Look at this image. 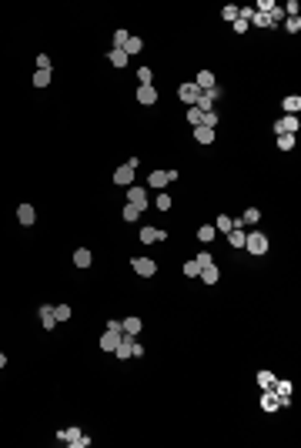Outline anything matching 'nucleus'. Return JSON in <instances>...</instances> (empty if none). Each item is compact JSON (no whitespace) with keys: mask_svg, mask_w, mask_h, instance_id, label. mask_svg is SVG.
Returning <instances> with one entry per match:
<instances>
[{"mask_svg":"<svg viewBox=\"0 0 301 448\" xmlns=\"http://www.w3.org/2000/svg\"><path fill=\"white\" fill-rule=\"evenodd\" d=\"M121 338H124L121 321H107V331L100 335V348H104L107 355H114V351H117V345H121Z\"/></svg>","mask_w":301,"mask_h":448,"instance_id":"obj_1","label":"nucleus"},{"mask_svg":"<svg viewBox=\"0 0 301 448\" xmlns=\"http://www.w3.org/2000/svg\"><path fill=\"white\" fill-rule=\"evenodd\" d=\"M57 438L60 442H67V445H74V448H87L90 445V438L80 432V428H64V432H57Z\"/></svg>","mask_w":301,"mask_h":448,"instance_id":"obj_2","label":"nucleus"},{"mask_svg":"<svg viewBox=\"0 0 301 448\" xmlns=\"http://www.w3.org/2000/svg\"><path fill=\"white\" fill-rule=\"evenodd\" d=\"M245 251H251V254H268V237L261 234V231L248 234L245 237Z\"/></svg>","mask_w":301,"mask_h":448,"instance_id":"obj_3","label":"nucleus"},{"mask_svg":"<svg viewBox=\"0 0 301 448\" xmlns=\"http://www.w3.org/2000/svg\"><path fill=\"white\" fill-rule=\"evenodd\" d=\"M134 171H137V157H131L127 164H121V168L114 171V181L117 184H134Z\"/></svg>","mask_w":301,"mask_h":448,"instance_id":"obj_4","label":"nucleus"},{"mask_svg":"<svg viewBox=\"0 0 301 448\" xmlns=\"http://www.w3.org/2000/svg\"><path fill=\"white\" fill-rule=\"evenodd\" d=\"M178 97L188 104V107H194V104L201 101V87H198V84H181V87H178Z\"/></svg>","mask_w":301,"mask_h":448,"instance_id":"obj_5","label":"nucleus"},{"mask_svg":"<svg viewBox=\"0 0 301 448\" xmlns=\"http://www.w3.org/2000/svg\"><path fill=\"white\" fill-rule=\"evenodd\" d=\"M131 268L137 271L141 278H151V274H154V271H157V264H154V261H151V258H134V261H131Z\"/></svg>","mask_w":301,"mask_h":448,"instance_id":"obj_6","label":"nucleus"},{"mask_svg":"<svg viewBox=\"0 0 301 448\" xmlns=\"http://www.w3.org/2000/svg\"><path fill=\"white\" fill-rule=\"evenodd\" d=\"M275 134H298V117H295V114L281 117V121L275 124Z\"/></svg>","mask_w":301,"mask_h":448,"instance_id":"obj_7","label":"nucleus"},{"mask_svg":"<svg viewBox=\"0 0 301 448\" xmlns=\"http://www.w3.org/2000/svg\"><path fill=\"white\" fill-rule=\"evenodd\" d=\"M174 178H178V171H154V174L147 178V184H151V188H164V184H171Z\"/></svg>","mask_w":301,"mask_h":448,"instance_id":"obj_8","label":"nucleus"},{"mask_svg":"<svg viewBox=\"0 0 301 448\" xmlns=\"http://www.w3.org/2000/svg\"><path fill=\"white\" fill-rule=\"evenodd\" d=\"M127 204H134L137 211H144V208H147V191L144 188H131V191H127Z\"/></svg>","mask_w":301,"mask_h":448,"instance_id":"obj_9","label":"nucleus"},{"mask_svg":"<svg viewBox=\"0 0 301 448\" xmlns=\"http://www.w3.org/2000/svg\"><path fill=\"white\" fill-rule=\"evenodd\" d=\"M167 231H157V227H141V244H154V241H164Z\"/></svg>","mask_w":301,"mask_h":448,"instance_id":"obj_10","label":"nucleus"},{"mask_svg":"<svg viewBox=\"0 0 301 448\" xmlns=\"http://www.w3.org/2000/svg\"><path fill=\"white\" fill-rule=\"evenodd\" d=\"M17 221H20L23 227H30V224L37 221V211H33L30 204H20V208H17Z\"/></svg>","mask_w":301,"mask_h":448,"instance_id":"obj_11","label":"nucleus"},{"mask_svg":"<svg viewBox=\"0 0 301 448\" xmlns=\"http://www.w3.org/2000/svg\"><path fill=\"white\" fill-rule=\"evenodd\" d=\"M271 392L278 395L281 405H288V398H291V381H275V385H271Z\"/></svg>","mask_w":301,"mask_h":448,"instance_id":"obj_12","label":"nucleus"},{"mask_svg":"<svg viewBox=\"0 0 301 448\" xmlns=\"http://www.w3.org/2000/svg\"><path fill=\"white\" fill-rule=\"evenodd\" d=\"M114 355H117V358H134V338L127 335V338H121V345H117V351H114Z\"/></svg>","mask_w":301,"mask_h":448,"instance_id":"obj_13","label":"nucleus"},{"mask_svg":"<svg viewBox=\"0 0 301 448\" xmlns=\"http://www.w3.org/2000/svg\"><path fill=\"white\" fill-rule=\"evenodd\" d=\"M278 395L271 392V388H265V395H261V408H265V412H278Z\"/></svg>","mask_w":301,"mask_h":448,"instance_id":"obj_14","label":"nucleus"},{"mask_svg":"<svg viewBox=\"0 0 301 448\" xmlns=\"http://www.w3.org/2000/svg\"><path fill=\"white\" fill-rule=\"evenodd\" d=\"M37 314H40V325H44V328H54V325H57L54 304H40V311H37Z\"/></svg>","mask_w":301,"mask_h":448,"instance_id":"obj_15","label":"nucleus"},{"mask_svg":"<svg viewBox=\"0 0 301 448\" xmlns=\"http://www.w3.org/2000/svg\"><path fill=\"white\" fill-rule=\"evenodd\" d=\"M137 101L144 104V107H151V104L157 101V90L151 87V84H147V87H137Z\"/></svg>","mask_w":301,"mask_h":448,"instance_id":"obj_16","label":"nucleus"},{"mask_svg":"<svg viewBox=\"0 0 301 448\" xmlns=\"http://www.w3.org/2000/svg\"><path fill=\"white\" fill-rule=\"evenodd\" d=\"M141 47H144V40H141V37H127V44H124L121 50H124L127 57H134V54H141Z\"/></svg>","mask_w":301,"mask_h":448,"instance_id":"obj_17","label":"nucleus"},{"mask_svg":"<svg viewBox=\"0 0 301 448\" xmlns=\"http://www.w3.org/2000/svg\"><path fill=\"white\" fill-rule=\"evenodd\" d=\"M194 141H198V144H211V141H214V131L198 124V127H194Z\"/></svg>","mask_w":301,"mask_h":448,"instance_id":"obj_18","label":"nucleus"},{"mask_svg":"<svg viewBox=\"0 0 301 448\" xmlns=\"http://www.w3.org/2000/svg\"><path fill=\"white\" fill-rule=\"evenodd\" d=\"M107 60H111L114 67H127V60H131V57L124 54V50H114V47H111V50H107Z\"/></svg>","mask_w":301,"mask_h":448,"instance_id":"obj_19","label":"nucleus"},{"mask_svg":"<svg viewBox=\"0 0 301 448\" xmlns=\"http://www.w3.org/2000/svg\"><path fill=\"white\" fill-rule=\"evenodd\" d=\"M194 84H198L201 90H211V87H218V84H214V74H211V70H201Z\"/></svg>","mask_w":301,"mask_h":448,"instance_id":"obj_20","label":"nucleus"},{"mask_svg":"<svg viewBox=\"0 0 301 448\" xmlns=\"http://www.w3.org/2000/svg\"><path fill=\"white\" fill-rule=\"evenodd\" d=\"M90 251L87 247H77V251H74V264H77V268H90Z\"/></svg>","mask_w":301,"mask_h":448,"instance_id":"obj_21","label":"nucleus"},{"mask_svg":"<svg viewBox=\"0 0 301 448\" xmlns=\"http://www.w3.org/2000/svg\"><path fill=\"white\" fill-rule=\"evenodd\" d=\"M198 278L204 281V284H218V278H221V274H218V268H214V264H208V268H201Z\"/></svg>","mask_w":301,"mask_h":448,"instance_id":"obj_22","label":"nucleus"},{"mask_svg":"<svg viewBox=\"0 0 301 448\" xmlns=\"http://www.w3.org/2000/svg\"><path fill=\"white\" fill-rule=\"evenodd\" d=\"M281 107H285V114H298L301 111V97H298V94H291V97L281 101Z\"/></svg>","mask_w":301,"mask_h":448,"instance_id":"obj_23","label":"nucleus"},{"mask_svg":"<svg viewBox=\"0 0 301 448\" xmlns=\"http://www.w3.org/2000/svg\"><path fill=\"white\" fill-rule=\"evenodd\" d=\"M121 328H124V335H137V331H141V318H124L121 321Z\"/></svg>","mask_w":301,"mask_h":448,"instance_id":"obj_24","label":"nucleus"},{"mask_svg":"<svg viewBox=\"0 0 301 448\" xmlns=\"http://www.w3.org/2000/svg\"><path fill=\"white\" fill-rule=\"evenodd\" d=\"M245 231H241V227H231V231H228V241H231V247H245Z\"/></svg>","mask_w":301,"mask_h":448,"instance_id":"obj_25","label":"nucleus"},{"mask_svg":"<svg viewBox=\"0 0 301 448\" xmlns=\"http://www.w3.org/2000/svg\"><path fill=\"white\" fill-rule=\"evenodd\" d=\"M231 227H234L231 218H228V214H218V221H214V231H224V234H228Z\"/></svg>","mask_w":301,"mask_h":448,"instance_id":"obj_26","label":"nucleus"},{"mask_svg":"<svg viewBox=\"0 0 301 448\" xmlns=\"http://www.w3.org/2000/svg\"><path fill=\"white\" fill-rule=\"evenodd\" d=\"M70 314H74L70 311V304H54V318L57 321H70Z\"/></svg>","mask_w":301,"mask_h":448,"instance_id":"obj_27","label":"nucleus"},{"mask_svg":"<svg viewBox=\"0 0 301 448\" xmlns=\"http://www.w3.org/2000/svg\"><path fill=\"white\" fill-rule=\"evenodd\" d=\"M50 84V70H37L33 74V87H47Z\"/></svg>","mask_w":301,"mask_h":448,"instance_id":"obj_28","label":"nucleus"},{"mask_svg":"<svg viewBox=\"0 0 301 448\" xmlns=\"http://www.w3.org/2000/svg\"><path fill=\"white\" fill-rule=\"evenodd\" d=\"M275 375H271V371H258V385H261V388H271V385H275Z\"/></svg>","mask_w":301,"mask_h":448,"instance_id":"obj_29","label":"nucleus"},{"mask_svg":"<svg viewBox=\"0 0 301 448\" xmlns=\"http://www.w3.org/2000/svg\"><path fill=\"white\" fill-rule=\"evenodd\" d=\"M214 237V224H201L198 227V241H211Z\"/></svg>","mask_w":301,"mask_h":448,"instance_id":"obj_30","label":"nucleus"},{"mask_svg":"<svg viewBox=\"0 0 301 448\" xmlns=\"http://www.w3.org/2000/svg\"><path fill=\"white\" fill-rule=\"evenodd\" d=\"M184 274H188V278H198V274H201V264H198L194 258H191V261H184Z\"/></svg>","mask_w":301,"mask_h":448,"instance_id":"obj_31","label":"nucleus"},{"mask_svg":"<svg viewBox=\"0 0 301 448\" xmlns=\"http://www.w3.org/2000/svg\"><path fill=\"white\" fill-rule=\"evenodd\" d=\"M278 147L281 151H291L295 147V134H278Z\"/></svg>","mask_w":301,"mask_h":448,"instance_id":"obj_32","label":"nucleus"},{"mask_svg":"<svg viewBox=\"0 0 301 448\" xmlns=\"http://www.w3.org/2000/svg\"><path fill=\"white\" fill-rule=\"evenodd\" d=\"M214 124H218V114H214V111L201 114V127H211V131H214Z\"/></svg>","mask_w":301,"mask_h":448,"instance_id":"obj_33","label":"nucleus"},{"mask_svg":"<svg viewBox=\"0 0 301 448\" xmlns=\"http://www.w3.org/2000/svg\"><path fill=\"white\" fill-rule=\"evenodd\" d=\"M121 218H124V221H137V218H141V211H137L134 204H127V208L121 211Z\"/></svg>","mask_w":301,"mask_h":448,"instance_id":"obj_34","label":"nucleus"},{"mask_svg":"<svg viewBox=\"0 0 301 448\" xmlns=\"http://www.w3.org/2000/svg\"><path fill=\"white\" fill-rule=\"evenodd\" d=\"M221 17H224V20H238V3H228V7H224V10H221Z\"/></svg>","mask_w":301,"mask_h":448,"instance_id":"obj_35","label":"nucleus"},{"mask_svg":"<svg viewBox=\"0 0 301 448\" xmlns=\"http://www.w3.org/2000/svg\"><path fill=\"white\" fill-rule=\"evenodd\" d=\"M127 37H131L127 30H117V34H114V50H121V47L127 44Z\"/></svg>","mask_w":301,"mask_h":448,"instance_id":"obj_36","label":"nucleus"},{"mask_svg":"<svg viewBox=\"0 0 301 448\" xmlns=\"http://www.w3.org/2000/svg\"><path fill=\"white\" fill-rule=\"evenodd\" d=\"M248 23H255V27H271V23H268V13H258V10H255V17H251Z\"/></svg>","mask_w":301,"mask_h":448,"instance_id":"obj_37","label":"nucleus"},{"mask_svg":"<svg viewBox=\"0 0 301 448\" xmlns=\"http://www.w3.org/2000/svg\"><path fill=\"white\" fill-rule=\"evenodd\" d=\"M258 218H261V211H258V208H248V211H245V218H241V221H245V224H255Z\"/></svg>","mask_w":301,"mask_h":448,"instance_id":"obj_38","label":"nucleus"},{"mask_svg":"<svg viewBox=\"0 0 301 448\" xmlns=\"http://www.w3.org/2000/svg\"><path fill=\"white\" fill-rule=\"evenodd\" d=\"M137 80H141V87H147V84H151V67H141V70H137Z\"/></svg>","mask_w":301,"mask_h":448,"instance_id":"obj_39","label":"nucleus"},{"mask_svg":"<svg viewBox=\"0 0 301 448\" xmlns=\"http://www.w3.org/2000/svg\"><path fill=\"white\" fill-rule=\"evenodd\" d=\"M188 121H191V127H198L201 124V111L198 107H188Z\"/></svg>","mask_w":301,"mask_h":448,"instance_id":"obj_40","label":"nucleus"},{"mask_svg":"<svg viewBox=\"0 0 301 448\" xmlns=\"http://www.w3.org/2000/svg\"><path fill=\"white\" fill-rule=\"evenodd\" d=\"M194 261H198L201 268H208V264H214V261H211V254H208V251H198V258H194Z\"/></svg>","mask_w":301,"mask_h":448,"instance_id":"obj_41","label":"nucleus"},{"mask_svg":"<svg viewBox=\"0 0 301 448\" xmlns=\"http://www.w3.org/2000/svg\"><path fill=\"white\" fill-rule=\"evenodd\" d=\"M37 70H50V57L47 54H37Z\"/></svg>","mask_w":301,"mask_h":448,"instance_id":"obj_42","label":"nucleus"},{"mask_svg":"<svg viewBox=\"0 0 301 448\" xmlns=\"http://www.w3.org/2000/svg\"><path fill=\"white\" fill-rule=\"evenodd\" d=\"M288 30L291 34H298L301 30V17H288Z\"/></svg>","mask_w":301,"mask_h":448,"instance_id":"obj_43","label":"nucleus"},{"mask_svg":"<svg viewBox=\"0 0 301 448\" xmlns=\"http://www.w3.org/2000/svg\"><path fill=\"white\" fill-rule=\"evenodd\" d=\"M157 208L167 211V208H171V198H167V194H157Z\"/></svg>","mask_w":301,"mask_h":448,"instance_id":"obj_44","label":"nucleus"},{"mask_svg":"<svg viewBox=\"0 0 301 448\" xmlns=\"http://www.w3.org/2000/svg\"><path fill=\"white\" fill-rule=\"evenodd\" d=\"M3 365H7V355H3V351H0V368H3Z\"/></svg>","mask_w":301,"mask_h":448,"instance_id":"obj_45","label":"nucleus"}]
</instances>
